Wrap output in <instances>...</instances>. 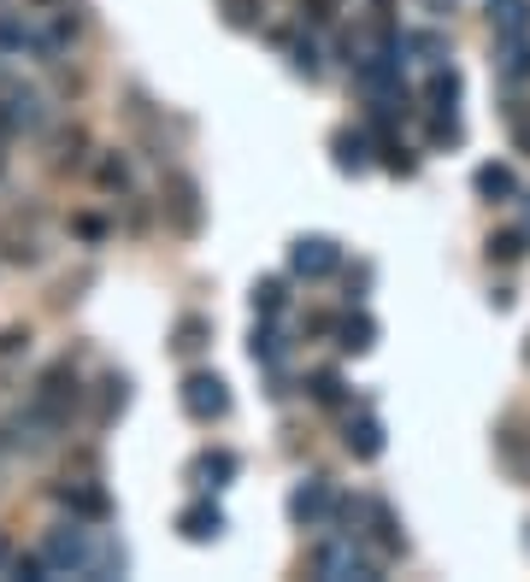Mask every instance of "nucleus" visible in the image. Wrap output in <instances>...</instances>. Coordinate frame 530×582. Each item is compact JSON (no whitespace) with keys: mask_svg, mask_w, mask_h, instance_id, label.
<instances>
[{"mask_svg":"<svg viewBox=\"0 0 530 582\" xmlns=\"http://www.w3.org/2000/svg\"><path fill=\"white\" fill-rule=\"evenodd\" d=\"M207 336H213V324L200 318V312H189V318L177 324V342H171V347H177V353H200V347H207Z\"/></svg>","mask_w":530,"mask_h":582,"instance_id":"18","label":"nucleus"},{"mask_svg":"<svg viewBox=\"0 0 530 582\" xmlns=\"http://www.w3.org/2000/svg\"><path fill=\"white\" fill-rule=\"evenodd\" d=\"M59 501L71 512H84V517H107V494L100 489H59Z\"/></svg>","mask_w":530,"mask_h":582,"instance_id":"21","label":"nucleus"},{"mask_svg":"<svg viewBox=\"0 0 530 582\" xmlns=\"http://www.w3.org/2000/svg\"><path fill=\"white\" fill-rule=\"evenodd\" d=\"M424 100H431V112H454V100H460V71H436L431 77V89H424Z\"/></svg>","mask_w":530,"mask_h":582,"instance_id":"14","label":"nucleus"},{"mask_svg":"<svg viewBox=\"0 0 530 582\" xmlns=\"http://www.w3.org/2000/svg\"><path fill=\"white\" fill-rule=\"evenodd\" d=\"M313 571L331 576V582H342V576H365V582H372L377 576V565L360 553V535H331V542L313 553Z\"/></svg>","mask_w":530,"mask_h":582,"instance_id":"2","label":"nucleus"},{"mask_svg":"<svg viewBox=\"0 0 530 582\" xmlns=\"http://www.w3.org/2000/svg\"><path fill=\"white\" fill-rule=\"evenodd\" d=\"M478 195L483 200H507V195H519V177H513V165H478Z\"/></svg>","mask_w":530,"mask_h":582,"instance_id":"13","label":"nucleus"},{"mask_svg":"<svg viewBox=\"0 0 530 582\" xmlns=\"http://www.w3.org/2000/svg\"><path fill=\"white\" fill-rule=\"evenodd\" d=\"M183 412L200 418V424L224 418V412H230V388H224V377H213V371H195V377L183 383Z\"/></svg>","mask_w":530,"mask_h":582,"instance_id":"4","label":"nucleus"},{"mask_svg":"<svg viewBox=\"0 0 530 582\" xmlns=\"http://www.w3.org/2000/svg\"><path fill=\"white\" fill-rule=\"evenodd\" d=\"M42 559H48V571H53V576H89V571H95V535H89V530H77V524H66V530H53V535H48Z\"/></svg>","mask_w":530,"mask_h":582,"instance_id":"1","label":"nucleus"},{"mask_svg":"<svg viewBox=\"0 0 530 582\" xmlns=\"http://www.w3.org/2000/svg\"><path fill=\"white\" fill-rule=\"evenodd\" d=\"M77 401H84V388H77V371H71V365H48L42 383H36V406H42L53 424H66Z\"/></svg>","mask_w":530,"mask_h":582,"instance_id":"3","label":"nucleus"},{"mask_svg":"<svg viewBox=\"0 0 530 582\" xmlns=\"http://www.w3.org/2000/svg\"><path fill=\"white\" fill-rule=\"evenodd\" d=\"M342 265V247L331 241V236H301L295 247H289V272L295 277H331Z\"/></svg>","mask_w":530,"mask_h":582,"instance_id":"6","label":"nucleus"},{"mask_svg":"<svg viewBox=\"0 0 530 582\" xmlns=\"http://www.w3.org/2000/svg\"><path fill=\"white\" fill-rule=\"evenodd\" d=\"M283 306H289V283H283V277H265V283L254 288V312H259V318H277Z\"/></svg>","mask_w":530,"mask_h":582,"instance_id":"16","label":"nucleus"},{"mask_svg":"<svg viewBox=\"0 0 530 582\" xmlns=\"http://www.w3.org/2000/svg\"><path fill=\"white\" fill-rule=\"evenodd\" d=\"M342 442H349L354 460H377L383 453V424L372 418V412H360V418H349V430H342Z\"/></svg>","mask_w":530,"mask_h":582,"instance_id":"8","label":"nucleus"},{"mask_svg":"<svg viewBox=\"0 0 530 582\" xmlns=\"http://www.w3.org/2000/svg\"><path fill=\"white\" fill-rule=\"evenodd\" d=\"M218 7H224V18H230L236 30H254L259 12H265V0H218Z\"/></svg>","mask_w":530,"mask_h":582,"instance_id":"24","label":"nucleus"},{"mask_svg":"<svg viewBox=\"0 0 530 582\" xmlns=\"http://www.w3.org/2000/svg\"><path fill=\"white\" fill-rule=\"evenodd\" d=\"M289 66L301 77H318V48H313V41H289Z\"/></svg>","mask_w":530,"mask_h":582,"instance_id":"25","label":"nucleus"},{"mask_svg":"<svg viewBox=\"0 0 530 582\" xmlns=\"http://www.w3.org/2000/svg\"><path fill=\"white\" fill-rule=\"evenodd\" d=\"M236 476V453H200V460L189 465V483L195 489H224Z\"/></svg>","mask_w":530,"mask_h":582,"instance_id":"11","label":"nucleus"},{"mask_svg":"<svg viewBox=\"0 0 530 582\" xmlns=\"http://www.w3.org/2000/svg\"><path fill=\"white\" fill-rule=\"evenodd\" d=\"M307 394H313L318 406H342V371H313Z\"/></svg>","mask_w":530,"mask_h":582,"instance_id":"22","label":"nucleus"},{"mask_svg":"<svg viewBox=\"0 0 530 582\" xmlns=\"http://www.w3.org/2000/svg\"><path fill=\"white\" fill-rule=\"evenodd\" d=\"M495 36L507 41V48H513V41H524L530 36V0H495Z\"/></svg>","mask_w":530,"mask_h":582,"instance_id":"10","label":"nucleus"},{"mask_svg":"<svg viewBox=\"0 0 530 582\" xmlns=\"http://www.w3.org/2000/svg\"><path fill=\"white\" fill-rule=\"evenodd\" d=\"M406 53H424L419 66H431V71L448 66V41H442V36H406Z\"/></svg>","mask_w":530,"mask_h":582,"instance_id":"23","label":"nucleus"},{"mask_svg":"<svg viewBox=\"0 0 530 582\" xmlns=\"http://www.w3.org/2000/svg\"><path fill=\"white\" fill-rule=\"evenodd\" d=\"M501 71H507V82H524L530 77V48H519V41H513V53H507Z\"/></svg>","mask_w":530,"mask_h":582,"instance_id":"27","label":"nucleus"},{"mask_svg":"<svg viewBox=\"0 0 530 582\" xmlns=\"http://www.w3.org/2000/svg\"><path fill=\"white\" fill-rule=\"evenodd\" d=\"M524 241H530V230H501V236H489V259L519 265V259H524Z\"/></svg>","mask_w":530,"mask_h":582,"instance_id":"20","label":"nucleus"},{"mask_svg":"<svg viewBox=\"0 0 530 582\" xmlns=\"http://www.w3.org/2000/svg\"><path fill=\"white\" fill-rule=\"evenodd\" d=\"M166 218H171V230H183V236L200 230V183L189 171L166 177Z\"/></svg>","mask_w":530,"mask_h":582,"instance_id":"5","label":"nucleus"},{"mask_svg":"<svg viewBox=\"0 0 530 582\" xmlns=\"http://www.w3.org/2000/svg\"><path fill=\"white\" fill-rule=\"evenodd\" d=\"M248 353H254V365H283V353H289V342H283L272 324H259V329H254V342H248Z\"/></svg>","mask_w":530,"mask_h":582,"instance_id":"15","label":"nucleus"},{"mask_svg":"<svg viewBox=\"0 0 530 582\" xmlns=\"http://www.w3.org/2000/svg\"><path fill=\"white\" fill-rule=\"evenodd\" d=\"M460 141V118L454 112H436V124H431V148H454Z\"/></svg>","mask_w":530,"mask_h":582,"instance_id":"26","label":"nucleus"},{"mask_svg":"<svg viewBox=\"0 0 530 582\" xmlns=\"http://www.w3.org/2000/svg\"><path fill=\"white\" fill-rule=\"evenodd\" d=\"M424 7H431V18H448V12H454V0H424Z\"/></svg>","mask_w":530,"mask_h":582,"instance_id":"31","label":"nucleus"},{"mask_svg":"<svg viewBox=\"0 0 530 582\" xmlns=\"http://www.w3.org/2000/svg\"><path fill=\"white\" fill-rule=\"evenodd\" d=\"M342 347H349V353L377 347V324L365 318V312H354V318H342Z\"/></svg>","mask_w":530,"mask_h":582,"instance_id":"17","label":"nucleus"},{"mask_svg":"<svg viewBox=\"0 0 530 582\" xmlns=\"http://www.w3.org/2000/svg\"><path fill=\"white\" fill-rule=\"evenodd\" d=\"M100 183H107V189H125V183H130L125 159H107V165H100Z\"/></svg>","mask_w":530,"mask_h":582,"instance_id":"29","label":"nucleus"},{"mask_svg":"<svg viewBox=\"0 0 530 582\" xmlns=\"http://www.w3.org/2000/svg\"><path fill=\"white\" fill-rule=\"evenodd\" d=\"M177 530L189 535V542H213V535L224 530V512L213 506V501H195V506H183V517H177Z\"/></svg>","mask_w":530,"mask_h":582,"instance_id":"9","label":"nucleus"},{"mask_svg":"<svg viewBox=\"0 0 530 582\" xmlns=\"http://www.w3.org/2000/svg\"><path fill=\"white\" fill-rule=\"evenodd\" d=\"M331 148H336L342 171H365V165H372V136H365V130H336Z\"/></svg>","mask_w":530,"mask_h":582,"instance_id":"12","label":"nucleus"},{"mask_svg":"<svg viewBox=\"0 0 530 582\" xmlns=\"http://www.w3.org/2000/svg\"><path fill=\"white\" fill-rule=\"evenodd\" d=\"M365 512H372V524H377V542L390 548V553H401V548H406V535H401V524H395V512L383 506V501H372Z\"/></svg>","mask_w":530,"mask_h":582,"instance_id":"19","label":"nucleus"},{"mask_svg":"<svg viewBox=\"0 0 530 582\" xmlns=\"http://www.w3.org/2000/svg\"><path fill=\"white\" fill-rule=\"evenodd\" d=\"M71 230L84 236V241H100V236H107V224H100L95 213H77V218H71Z\"/></svg>","mask_w":530,"mask_h":582,"instance_id":"28","label":"nucleus"},{"mask_svg":"<svg viewBox=\"0 0 530 582\" xmlns=\"http://www.w3.org/2000/svg\"><path fill=\"white\" fill-rule=\"evenodd\" d=\"M524 230H530V195H524Z\"/></svg>","mask_w":530,"mask_h":582,"instance_id":"32","label":"nucleus"},{"mask_svg":"<svg viewBox=\"0 0 530 582\" xmlns=\"http://www.w3.org/2000/svg\"><path fill=\"white\" fill-rule=\"evenodd\" d=\"M513 141H519V148L530 154V118H513Z\"/></svg>","mask_w":530,"mask_h":582,"instance_id":"30","label":"nucleus"},{"mask_svg":"<svg viewBox=\"0 0 530 582\" xmlns=\"http://www.w3.org/2000/svg\"><path fill=\"white\" fill-rule=\"evenodd\" d=\"M0 571H7V542H0Z\"/></svg>","mask_w":530,"mask_h":582,"instance_id":"33","label":"nucleus"},{"mask_svg":"<svg viewBox=\"0 0 530 582\" xmlns=\"http://www.w3.org/2000/svg\"><path fill=\"white\" fill-rule=\"evenodd\" d=\"M331 506H336V494H331V483H324V476H307V483L289 494V517H295V524H318Z\"/></svg>","mask_w":530,"mask_h":582,"instance_id":"7","label":"nucleus"}]
</instances>
